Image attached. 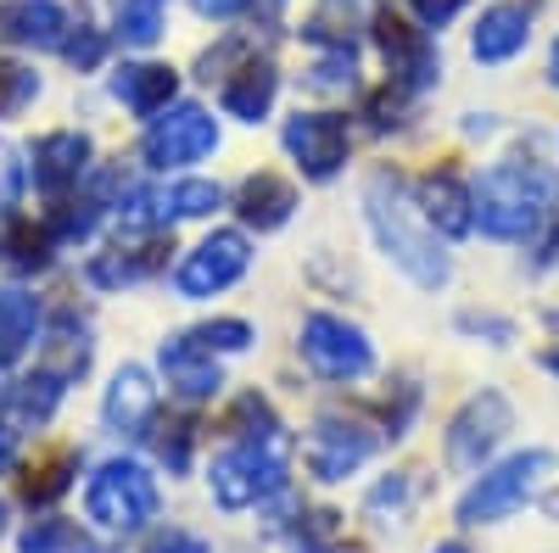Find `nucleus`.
<instances>
[{"instance_id":"f257e3e1","label":"nucleus","mask_w":559,"mask_h":553,"mask_svg":"<svg viewBox=\"0 0 559 553\" xmlns=\"http://www.w3.org/2000/svg\"><path fill=\"white\" fill-rule=\"evenodd\" d=\"M369 224H376L381 247L397 257V268L408 274V280L431 286V291L448 286V252L437 247L431 229H419V224L408 218V202H403V191H397L392 173L369 179Z\"/></svg>"},{"instance_id":"f03ea898","label":"nucleus","mask_w":559,"mask_h":553,"mask_svg":"<svg viewBox=\"0 0 559 553\" xmlns=\"http://www.w3.org/2000/svg\"><path fill=\"white\" fill-rule=\"evenodd\" d=\"M471 196H476L481 236H492V241H526V236H537V224H543L548 184L526 163H498L492 173H481V184Z\"/></svg>"},{"instance_id":"7ed1b4c3","label":"nucleus","mask_w":559,"mask_h":553,"mask_svg":"<svg viewBox=\"0 0 559 553\" xmlns=\"http://www.w3.org/2000/svg\"><path fill=\"white\" fill-rule=\"evenodd\" d=\"M548 470H554V453H543V447L503 458L498 470H487L471 492L459 497V526H492L503 515H515L521 503H532V492L548 481Z\"/></svg>"},{"instance_id":"20e7f679","label":"nucleus","mask_w":559,"mask_h":553,"mask_svg":"<svg viewBox=\"0 0 559 553\" xmlns=\"http://www.w3.org/2000/svg\"><path fill=\"white\" fill-rule=\"evenodd\" d=\"M280 453H286V442L274 436H247L241 447H229L218 465H213V492L224 509H247V503L280 492V481H286V465H280Z\"/></svg>"},{"instance_id":"39448f33","label":"nucleus","mask_w":559,"mask_h":553,"mask_svg":"<svg viewBox=\"0 0 559 553\" xmlns=\"http://www.w3.org/2000/svg\"><path fill=\"white\" fill-rule=\"evenodd\" d=\"M302 358L324 381H364L369 369H376L369 336L358 325H347V318H331V313H313L302 325Z\"/></svg>"},{"instance_id":"423d86ee","label":"nucleus","mask_w":559,"mask_h":553,"mask_svg":"<svg viewBox=\"0 0 559 553\" xmlns=\"http://www.w3.org/2000/svg\"><path fill=\"white\" fill-rule=\"evenodd\" d=\"M90 515H96L102 526H112V531L146 526V520L157 515V486H152V476L134 470V465L102 470V481L90 486Z\"/></svg>"},{"instance_id":"0eeeda50","label":"nucleus","mask_w":559,"mask_h":553,"mask_svg":"<svg viewBox=\"0 0 559 553\" xmlns=\"http://www.w3.org/2000/svg\"><path fill=\"white\" fill-rule=\"evenodd\" d=\"M509 431V402L498 392H481L459 408V420L448 425V465L453 470H481V458L503 442Z\"/></svg>"},{"instance_id":"6e6552de","label":"nucleus","mask_w":559,"mask_h":553,"mask_svg":"<svg viewBox=\"0 0 559 553\" xmlns=\"http://www.w3.org/2000/svg\"><path fill=\"white\" fill-rule=\"evenodd\" d=\"M286 152L302 163L308 179H331L347 163V123L336 112H297L286 123Z\"/></svg>"},{"instance_id":"1a4fd4ad","label":"nucleus","mask_w":559,"mask_h":553,"mask_svg":"<svg viewBox=\"0 0 559 553\" xmlns=\"http://www.w3.org/2000/svg\"><path fill=\"white\" fill-rule=\"evenodd\" d=\"M213 146H218V129L202 107H179L146 134V157L163 163V168L168 163H202Z\"/></svg>"},{"instance_id":"9d476101","label":"nucleus","mask_w":559,"mask_h":553,"mask_svg":"<svg viewBox=\"0 0 559 553\" xmlns=\"http://www.w3.org/2000/svg\"><path fill=\"white\" fill-rule=\"evenodd\" d=\"M247 241L241 236H213V241H202L191 257H185V268H179V291L185 297H213V291H224L229 280H241V268H247Z\"/></svg>"},{"instance_id":"9b49d317","label":"nucleus","mask_w":559,"mask_h":553,"mask_svg":"<svg viewBox=\"0 0 559 553\" xmlns=\"http://www.w3.org/2000/svg\"><path fill=\"white\" fill-rule=\"evenodd\" d=\"M376 453V436L353 420H319L313 442H308V465L319 481H347L364 458Z\"/></svg>"},{"instance_id":"f8f14e48","label":"nucleus","mask_w":559,"mask_h":553,"mask_svg":"<svg viewBox=\"0 0 559 553\" xmlns=\"http://www.w3.org/2000/svg\"><path fill=\"white\" fill-rule=\"evenodd\" d=\"M376 39H381V51H386V68L403 89H426L437 79V57H431V45L419 28H408L403 17H381L376 23Z\"/></svg>"},{"instance_id":"ddd939ff","label":"nucleus","mask_w":559,"mask_h":553,"mask_svg":"<svg viewBox=\"0 0 559 553\" xmlns=\"http://www.w3.org/2000/svg\"><path fill=\"white\" fill-rule=\"evenodd\" d=\"M526 39H532V12L503 0V7H487L481 12L471 51H476V62H509L515 51H526Z\"/></svg>"},{"instance_id":"4468645a","label":"nucleus","mask_w":559,"mask_h":553,"mask_svg":"<svg viewBox=\"0 0 559 553\" xmlns=\"http://www.w3.org/2000/svg\"><path fill=\"white\" fill-rule=\"evenodd\" d=\"M419 213H426V224H437L442 236H471L476 229V196L464 191L453 173H431L419 184Z\"/></svg>"},{"instance_id":"2eb2a0df","label":"nucleus","mask_w":559,"mask_h":553,"mask_svg":"<svg viewBox=\"0 0 559 553\" xmlns=\"http://www.w3.org/2000/svg\"><path fill=\"white\" fill-rule=\"evenodd\" d=\"M292 207H297V191L280 173H252L241 184V218L258 224V229H280L292 218Z\"/></svg>"},{"instance_id":"dca6fc26","label":"nucleus","mask_w":559,"mask_h":553,"mask_svg":"<svg viewBox=\"0 0 559 553\" xmlns=\"http://www.w3.org/2000/svg\"><path fill=\"white\" fill-rule=\"evenodd\" d=\"M163 369H168V381L185 392V397H207L218 386V369H213V352L197 341V336H185L179 347L163 352Z\"/></svg>"},{"instance_id":"f3484780","label":"nucleus","mask_w":559,"mask_h":553,"mask_svg":"<svg viewBox=\"0 0 559 553\" xmlns=\"http://www.w3.org/2000/svg\"><path fill=\"white\" fill-rule=\"evenodd\" d=\"M274 89H280L274 68L269 62H247L236 79L224 84V107L236 112V118H247V123H258L269 112V101H274Z\"/></svg>"},{"instance_id":"a211bd4d","label":"nucleus","mask_w":559,"mask_h":553,"mask_svg":"<svg viewBox=\"0 0 559 553\" xmlns=\"http://www.w3.org/2000/svg\"><path fill=\"white\" fill-rule=\"evenodd\" d=\"M118 96H123L134 112H157V107L174 96V73H168V68H123Z\"/></svg>"},{"instance_id":"6ab92c4d","label":"nucleus","mask_w":559,"mask_h":553,"mask_svg":"<svg viewBox=\"0 0 559 553\" xmlns=\"http://www.w3.org/2000/svg\"><path fill=\"white\" fill-rule=\"evenodd\" d=\"M146 413H152V386H146L140 369H129V375H118V386L107 397V420L123 425V431H134V425H146Z\"/></svg>"},{"instance_id":"aec40b11","label":"nucleus","mask_w":559,"mask_h":553,"mask_svg":"<svg viewBox=\"0 0 559 553\" xmlns=\"http://www.w3.org/2000/svg\"><path fill=\"white\" fill-rule=\"evenodd\" d=\"M62 28H68V17H62L57 0H23V7L12 12V34L34 39V45H57Z\"/></svg>"},{"instance_id":"412c9836","label":"nucleus","mask_w":559,"mask_h":553,"mask_svg":"<svg viewBox=\"0 0 559 553\" xmlns=\"http://www.w3.org/2000/svg\"><path fill=\"white\" fill-rule=\"evenodd\" d=\"M79 163H84V141H79V134H51V141L39 146V184L73 179Z\"/></svg>"},{"instance_id":"4be33fe9","label":"nucleus","mask_w":559,"mask_h":553,"mask_svg":"<svg viewBox=\"0 0 559 553\" xmlns=\"http://www.w3.org/2000/svg\"><path fill=\"white\" fill-rule=\"evenodd\" d=\"M23 341H34V297L12 291L7 302H0V358L17 352Z\"/></svg>"},{"instance_id":"5701e85b","label":"nucleus","mask_w":559,"mask_h":553,"mask_svg":"<svg viewBox=\"0 0 559 553\" xmlns=\"http://www.w3.org/2000/svg\"><path fill=\"white\" fill-rule=\"evenodd\" d=\"M353 23H364V0H319V12H313L308 34H313V39L347 45V28H353Z\"/></svg>"},{"instance_id":"b1692460","label":"nucleus","mask_w":559,"mask_h":553,"mask_svg":"<svg viewBox=\"0 0 559 553\" xmlns=\"http://www.w3.org/2000/svg\"><path fill=\"white\" fill-rule=\"evenodd\" d=\"M302 526L292 531V542L302 548V553H331L336 542H342V526H336V515L331 509H313V515H297Z\"/></svg>"},{"instance_id":"393cba45","label":"nucleus","mask_w":559,"mask_h":553,"mask_svg":"<svg viewBox=\"0 0 559 553\" xmlns=\"http://www.w3.org/2000/svg\"><path fill=\"white\" fill-rule=\"evenodd\" d=\"M408 503H414V481L408 476H392V481H381L376 486V497H369V515H392V520H403L408 515Z\"/></svg>"},{"instance_id":"a878e982","label":"nucleus","mask_w":559,"mask_h":553,"mask_svg":"<svg viewBox=\"0 0 559 553\" xmlns=\"http://www.w3.org/2000/svg\"><path fill=\"white\" fill-rule=\"evenodd\" d=\"M23 553H84V542H79V531L73 526H39V531H28V542H23Z\"/></svg>"},{"instance_id":"bb28decb","label":"nucleus","mask_w":559,"mask_h":553,"mask_svg":"<svg viewBox=\"0 0 559 553\" xmlns=\"http://www.w3.org/2000/svg\"><path fill=\"white\" fill-rule=\"evenodd\" d=\"M197 341H202L207 352H241V347L252 341V330L241 325V318H224V325H207V330H197Z\"/></svg>"},{"instance_id":"cd10ccee","label":"nucleus","mask_w":559,"mask_h":553,"mask_svg":"<svg viewBox=\"0 0 559 553\" xmlns=\"http://www.w3.org/2000/svg\"><path fill=\"white\" fill-rule=\"evenodd\" d=\"M28 89H34V73H23V68H12V62H0V112L17 107V101H28Z\"/></svg>"},{"instance_id":"c85d7f7f","label":"nucleus","mask_w":559,"mask_h":553,"mask_svg":"<svg viewBox=\"0 0 559 553\" xmlns=\"http://www.w3.org/2000/svg\"><path fill=\"white\" fill-rule=\"evenodd\" d=\"M174 207L179 213H213L218 207V184H179V191H174Z\"/></svg>"},{"instance_id":"c756f323","label":"nucleus","mask_w":559,"mask_h":553,"mask_svg":"<svg viewBox=\"0 0 559 553\" xmlns=\"http://www.w3.org/2000/svg\"><path fill=\"white\" fill-rule=\"evenodd\" d=\"M414 12H419L426 28H442V23H453L464 12V0H414Z\"/></svg>"},{"instance_id":"7c9ffc66","label":"nucleus","mask_w":559,"mask_h":553,"mask_svg":"<svg viewBox=\"0 0 559 553\" xmlns=\"http://www.w3.org/2000/svg\"><path fill=\"white\" fill-rule=\"evenodd\" d=\"M191 7H197L202 17H236V12L247 7V0H191Z\"/></svg>"},{"instance_id":"2f4dec72","label":"nucleus","mask_w":559,"mask_h":553,"mask_svg":"<svg viewBox=\"0 0 559 553\" xmlns=\"http://www.w3.org/2000/svg\"><path fill=\"white\" fill-rule=\"evenodd\" d=\"M17 191V168H12V152L0 146V207H7V196Z\"/></svg>"},{"instance_id":"473e14b6","label":"nucleus","mask_w":559,"mask_h":553,"mask_svg":"<svg viewBox=\"0 0 559 553\" xmlns=\"http://www.w3.org/2000/svg\"><path fill=\"white\" fill-rule=\"evenodd\" d=\"M548 73H554V89H559V39H554V57H548Z\"/></svg>"},{"instance_id":"72a5a7b5","label":"nucleus","mask_w":559,"mask_h":553,"mask_svg":"<svg viewBox=\"0 0 559 553\" xmlns=\"http://www.w3.org/2000/svg\"><path fill=\"white\" fill-rule=\"evenodd\" d=\"M431 553H471V548H459V542H442V548H431Z\"/></svg>"},{"instance_id":"f704fd0d","label":"nucleus","mask_w":559,"mask_h":553,"mask_svg":"<svg viewBox=\"0 0 559 553\" xmlns=\"http://www.w3.org/2000/svg\"><path fill=\"white\" fill-rule=\"evenodd\" d=\"M263 7H269V12H274V7H280V0H263Z\"/></svg>"},{"instance_id":"c9c22d12","label":"nucleus","mask_w":559,"mask_h":553,"mask_svg":"<svg viewBox=\"0 0 559 553\" xmlns=\"http://www.w3.org/2000/svg\"><path fill=\"white\" fill-rule=\"evenodd\" d=\"M548 325H554V330H559V313H554V318H548Z\"/></svg>"}]
</instances>
